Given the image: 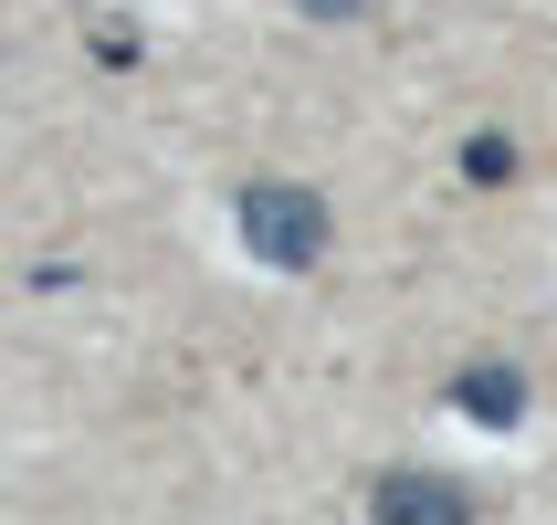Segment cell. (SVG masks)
<instances>
[{
  "label": "cell",
  "instance_id": "6da1fadb",
  "mask_svg": "<svg viewBox=\"0 0 557 525\" xmlns=\"http://www.w3.org/2000/svg\"><path fill=\"white\" fill-rule=\"evenodd\" d=\"M232 221H243L252 263H274V274H315V263H326V232H337L306 179H252L243 200H232Z\"/></svg>",
  "mask_w": 557,
  "mask_h": 525
},
{
  "label": "cell",
  "instance_id": "277c9868",
  "mask_svg": "<svg viewBox=\"0 0 557 525\" xmlns=\"http://www.w3.org/2000/svg\"><path fill=\"white\" fill-rule=\"evenodd\" d=\"M463 179H473V189H505V179H516V137H495V126L463 137Z\"/></svg>",
  "mask_w": 557,
  "mask_h": 525
},
{
  "label": "cell",
  "instance_id": "5b68a950",
  "mask_svg": "<svg viewBox=\"0 0 557 525\" xmlns=\"http://www.w3.org/2000/svg\"><path fill=\"white\" fill-rule=\"evenodd\" d=\"M295 11H315V22H358L369 0H295Z\"/></svg>",
  "mask_w": 557,
  "mask_h": 525
},
{
  "label": "cell",
  "instance_id": "7a4b0ae2",
  "mask_svg": "<svg viewBox=\"0 0 557 525\" xmlns=\"http://www.w3.org/2000/svg\"><path fill=\"white\" fill-rule=\"evenodd\" d=\"M369 515L379 525H473V495L453 473H421V463H389L369 484Z\"/></svg>",
  "mask_w": 557,
  "mask_h": 525
},
{
  "label": "cell",
  "instance_id": "3957f363",
  "mask_svg": "<svg viewBox=\"0 0 557 525\" xmlns=\"http://www.w3.org/2000/svg\"><path fill=\"white\" fill-rule=\"evenodd\" d=\"M453 400H463L484 432H516V421H527V368H505V358H473V368L453 378Z\"/></svg>",
  "mask_w": 557,
  "mask_h": 525
}]
</instances>
